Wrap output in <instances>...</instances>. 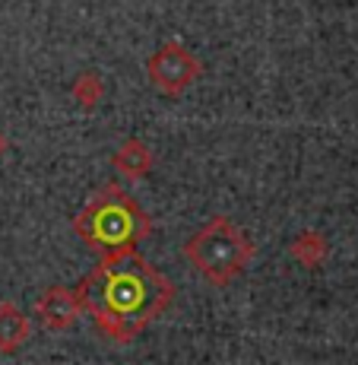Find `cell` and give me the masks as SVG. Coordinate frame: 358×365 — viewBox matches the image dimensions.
<instances>
[{"instance_id": "6da1fadb", "label": "cell", "mask_w": 358, "mask_h": 365, "mask_svg": "<svg viewBox=\"0 0 358 365\" xmlns=\"http://www.w3.org/2000/svg\"><path fill=\"white\" fill-rule=\"evenodd\" d=\"M76 299L93 312L95 324L105 334L127 340L168 308L172 283L137 251H117L105 255L102 264L83 279Z\"/></svg>"}, {"instance_id": "7a4b0ae2", "label": "cell", "mask_w": 358, "mask_h": 365, "mask_svg": "<svg viewBox=\"0 0 358 365\" xmlns=\"http://www.w3.org/2000/svg\"><path fill=\"white\" fill-rule=\"evenodd\" d=\"M73 229L89 248L105 257L137 248V242L146 235V213L127 191L108 185L83 207Z\"/></svg>"}, {"instance_id": "3957f363", "label": "cell", "mask_w": 358, "mask_h": 365, "mask_svg": "<svg viewBox=\"0 0 358 365\" xmlns=\"http://www.w3.org/2000/svg\"><path fill=\"white\" fill-rule=\"evenodd\" d=\"M187 255H191V261L196 264V270L203 277L222 283V279L235 277L241 270L244 257H248V245H244V238L226 220H216L213 226H206L194 238Z\"/></svg>"}]
</instances>
